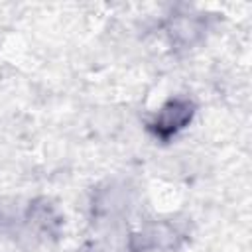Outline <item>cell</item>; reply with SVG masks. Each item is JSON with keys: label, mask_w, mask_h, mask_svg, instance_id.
Returning a JSON list of instances; mask_svg holds the SVG:
<instances>
[{"label": "cell", "mask_w": 252, "mask_h": 252, "mask_svg": "<svg viewBox=\"0 0 252 252\" xmlns=\"http://www.w3.org/2000/svg\"><path fill=\"white\" fill-rule=\"evenodd\" d=\"M191 116V110H189V104L185 102H171L167 108H163L161 112V118H159V128H165V130H175L179 128L187 118Z\"/></svg>", "instance_id": "cell-1"}]
</instances>
